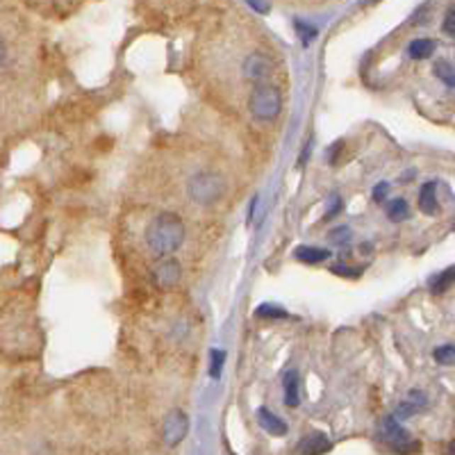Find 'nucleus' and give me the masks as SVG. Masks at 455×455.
Here are the masks:
<instances>
[{
  "mask_svg": "<svg viewBox=\"0 0 455 455\" xmlns=\"http://www.w3.org/2000/svg\"><path fill=\"white\" fill-rule=\"evenodd\" d=\"M330 240L335 244H346V242L351 240V230H349V228H337V230H332Z\"/></svg>",
  "mask_w": 455,
  "mask_h": 455,
  "instance_id": "21",
  "label": "nucleus"
},
{
  "mask_svg": "<svg viewBox=\"0 0 455 455\" xmlns=\"http://www.w3.org/2000/svg\"><path fill=\"white\" fill-rule=\"evenodd\" d=\"M187 191H189V198L198 205H212L216 203L225 191V182L223 178H219L216 173L212 171H201L196 173L189 185H187Z\"/></svg>",
  "mask_w": 455,
  "mask_h": 455,
  "instance_id": "3",
  "label": "nucleus"
},
{
  "mask_svg": "<svg viewBox=\"0 0 455 455\" xmlns=\"http://www.w3.org/2000/svg\"><path fill=\"white\" fill-rule=\"evenodd\" d=\"M189 430V419L182 410H173V412L167 415L164 424H162V437L169 444V446H176L182 439H185Z\"/></svg>",
  "mask_w": 455,
  "mask_h": 455,
  "instance_id": "5",
  "label": "nucleus"
},
{
  "mask_svg": "<svg viewBox=\"0 0 455 455\" xmlns=\"http://www.w3.org/2000/svg\"><path fill=\"white\" fill-rule=\"evenodd\" d=\"M419 210L432 216L437 212V182H424L419 191Z\"/></svg>",
  "mask_w": 455,
  "mask_h": 455,
  "instance_id": "10",
  "label": "nucleus"
},
{
  "mask_svg": "<svg viewBox=\"0 0 455 455\" xmlns=\"http://www.w3.org/2000/svg\"><path fill=\"white\" fill-rule=\"evenodd\" d=\"M349 269H351V266H346V264H337V266H332V271H335V274H337V276H349V278H357V276H360V274H362V271H349Z\"/></svg>",
  "mask_w": 455,
  "mask_h": 455,
  "instance_id": "25",
  "label": "nucleus"
},
{
  "mask_svg": "<svg viewBox=\"0 0 455 455\" xmlns=\"http://www.w3.org/2000/svg\"><path fill=\"white\" fill-rule=\"evenodd\" d=\"M248 110L257 121H274L283 110V96L280 89L269 82H259L253 86L251 99H248Z\"/></svg>",
  "mask_w": 455,
  "mask_h": 455,
  "instance_id": "2",
  "label": "nucleus"
},
{
  "mask_svg": "<svg viewBox=\"0 0 455 455\" xmlns=\"http://www.w3.org/2000/svg\"><path fill=\"white\" fill-rule=\"evenodd\" d=\"M387 216H389V221H394V223L405 221L408 216H410V205H408V201L394 198L392 203L387 205Z\"/></svg>",
  "mask_w": 455,
  "mask_h": 455,
  "instance_id": "15",
  "label": "nucleus"
},
{
  "mask_svg": "<svg viewBox=\"0 0 455 455\" xmlns=\"http://www.w3.org/2000/svg\"><path fill=\"white\" fill-rule=\"evenodd\" d=\"M5 41H3V37H0V64H3V60H5Z\"/></svg>",
  "mask_w": 455,
  "mask_h": 455,
  "instance_id": "27",
  "label": "nucleus"
},
{
  "mask_svg": "<svg viewBox=\"0 0 455 455\" xmlns=\"http://www.w3.org/2000/svg\"><path fill=\"white\" fill-rule=\"evenodd\" d=\"M283 385H285V403L289 408H296L300 403V396H298V373L296 371H287Z\"/></svg>",
  "mask_w": 455,
  "mask_h": 455,
  "instance_id": "12",
  "label": "nucleus"
},
{
  "mask_svg": "<svg viewBox=\"0 0 455 455\" xmlns=\"http://www.w3.org/2000/svg\"><path fill=\"white\" fill-rule=\"evenodd\" d=\"M453 283H455V266H449V269H444L442 274L430 278V291L432 294H444Z\"/></svg>",
  "mask_w": 455,
  "mask_h": 455,
  "instance_id": "13",
  "label": "nucleus"
},
{
  "mask_svg": "<svg viewBox=\"0 0 455 455\" xmlns=\"http://www.w3.org/2000/svg\"><path fill=\"white\" fill-rule=\"evenodd\" d=\"M257 421H259V426H262L269 435H276V437H283L285 432H287V424L283 419H278L271 410L266 408H259L257 410Z\"/></svg>",
  "mask_w": 455,
  "mask_h": 455,
  "instance_id": "9",
  "label": "nucleus"
},
{
  "mask_svg": "<svg viewBox=\"0 0 455 455\" xmlns=\"http://www.w3.org/2000/svg\"><path fill=\"white\" fill-rule=\"evenodd\" d=\"M432 357H435V362H439V364H455V346L453 344L437 346Z\"/></svg>",
  "mask_w": 455,
  "mask_h": 455,
  "instance_id": "17",
  "label": "nucleus"
},
{
  "mask_svg": "<svg viewBox=\"0 0 455 455\" xmlns=\"http://www.w3.org/2000/svg\"><path fill=\"white\" fill-rule=\"evenodd\" d=\"M257 317H262V319H287V312L278 310L274 305H262L257 310Z\"/></svg>",
  "mask_w": 455,
  "mask_h": 455,
  "instance_id": "19",
  "label": "nucleus"
},
{
  "mask_svg": "<svg viewBox=\"0 0 455 455\" xmlns=\"http://www.w3.org/2000/svg\"><path fill=\"white\" fill-rule=\"evenodd\" d=\"M432 71H435V75H437V78H439L444 84L451 86V89H455V69L451 67L449 62L439 60V62L435 64V69H432Z\"/></svg>",
  "mask_w": 455,
  "mask_h": 455,
  "instance_id": "16",
  "label": "nucleus"
},
{
  "mask_svg": "<svg viewBox=\"0 0 455 455\" xmlns=\"http://www.w3.org/2000/svg\"><path fill=\"white\" fill-rule=\"evenodd\" d=\"M419 410H421V408H419V405L415 403V400H410V398H408V400H405V403H400V405L396 408V412H394V417H396V419H408V417H412V415H417V412H419Z\"/></svg>",
  "mask_w": 455,
  "mask_h": 455,
  "instance_id": "18",
  "label": "nucleus"
},
{
  "mask_svg": "<svg viewBox=\"0 0 455 455\" xmlns=\"http://www.w3.org/2000/svg\"><path fill=\"white\" fill-rule=\"evenodd\" d=\"M223 360H225V353L223 351H212V376L214 378H219Z\"/></svg>",
  "mask_w": 455,
  "mask_h": 455,
  "instance_id": "20",
  "label": "nucleus"
},
{
  "mask_svg": "<svg viewBox=\"0 0 455 455\" xmlns=\"http://www.w3.org/2000/svg\"><path fill=\"white\" fill-rule=\"evenodd\" d=\"M271 71H274V64H271V60L266 55H262V52H251V55H248L242 64L244 78L248 82H255V84L266 82Z\"/></svg>",
  "mask_w": 455,
  "mask_h": 455,
  "instance_id": "7",
  "label": "nucleus"
},
{
  "mask_svg": "<svg viewBox=\"0 0 455 455\" xmlns=\"http://www.w3.org/2000/svg\"><path fill=\"white\" fill-rule=\"evenodd\" d=\"M381 439L387 442L389 446H392L396 453H415L419 451V442L410 437V432L398 424V419L396 417H387L383 421V426H381Z\"/></svg>",
  "mask_w": 455,
  "mask_h": 455,
  "instance_id": "4",
  "label": "nucleus"
},
{
  "mask_svg": "<svg viewBox=\"0 0 455 455\" xmlns=\"http://www.w3.org/2000/svg\"><path fill=\"white\" fill-rule=\"evenodd\" d=\"M180 276H182L180 262L169 255L164 259H159V262L153 266V283L159 289H173L180 283Z\"/></svg>",
  "mask_w": 455,
  "mask_h": 455,
  "instance_id": "6",
  "label": "nucleus"
},
{
  "mask_svg": "<svg viewBox=\"0 0 455 455\" xmlns=\"http://www.w3.org/2000/svg\"><path fill=\"white\" fill-rule=\"evenodd\" d=\"M387 191H389L387 182H381V185H376V189H373V201H376V203H383L385 196H387Z\"/></svg>",
  "mask_w": 455,
  "mask_h": 455,
  "instance_id": "24",
  "label": "nucleus"
},
{
  "mask_svg": "<svg viewBox=\"0 0 455 455\" xmlns=\"http://www.w3.org/2000/svg\"><path fill=\"white\" fill-rule=\"evenodd\" d=\"M185 242V223L178 214L162 212L146 228V244L155 255L167 257L176 253Z\"/></svg>",
  "mask_w": 455,
  "mask_h": 455,
  "instance_id": "1",
  "label": "nucleus"
},
{
  "mask_svg": "<svg viewBox=\"0 0 455 455\" xmlns=\"http://www.w3.org/2000/svg\"><path fill=\"white\" fill-rule=\"evenodd\" d=\"M330 255H332V253L326 251V248H314V246H300L298 251H296V257L300 259V262H305V264L326 262V259H328Z\"/></svg>",
  "mask_w": 455,
  "mask_h": 455,
  "instance_id": "11",
  "label": "nucleus"
},
{
  "mask_svg": "<svg viewBox=\"0 0 455 455\" xmlns=\"http://www.w3.org/2000/svg\"><path fill=\"white\" fill-rule=\"evenodd\" d=\"M435 52V41L432 39H415L408 46V55L412 60H428Z\"/></svg>",
  "mask_w": 455,
  "mask_h": 455,
  "instance_id": "14",
  "label": "nucleus"
},
{
  "mask_svg": "<svg viewBox=\"0 0 455 455\" xmlns=\"http://www.w3.org/2000/svg\"><path fill=\"white\" fill-rule=\"evenodd\" d=\"M342 210V201L339 198H332V205H330V210H328V214H326V219H332L335 214H337Z\"/></svg>",
  "mask_w": 455,
  "mask_h": 455,
  "instance_id": "26",
  "label": "nucleus"
},
{
  "mask_svg": "<svg viewBox=\"0 0 455 455\" xmlns=\"http://www.w3.org/2000/svg\"><path fill=\"white\" fill-rule=\"evenodd\" d=\"M330 439L323 435V432H312V435L303 437V442L298 444L300 455H323L330 451Z\"/></svg>",
  "mask_w": 455,
  "mask_h": 455,
  "instance_id": "8",
  "label": "nucleus"
},
{
  "mask_svg": "<svg viewBox=\"0 0 455 455\" xmlns=\"http://www.w3.org/2000/svg\"><path fill=\"white\" fill-rule=\"evenodd\" d=\"M298 30H300V39H303V43H305V46H308V43H310V41H312L314 37H317V30H314V28H310V26H305V28H303V26L298 23Z\"/></svg>",
  "mask_w": 455,
  "mask_h": 455,
  "instance_id": "23",
  "label": "nucleus"
},
{
  "mask_svg": "<svg viewBox=\"0 0 455 455\" xmlns=\"http://www.w3.org/2000/svg\"><path fill=\"white\" fill-rule=\"evenodd\" d=\"M444 32H446L449 37H455V9H451L446 18H444Z\"/></svg>",
  "mask_w": 455,
  "mask_h": 455,
  "instance_id": "22",
  "label": "nucleus"
}]
</instances>
